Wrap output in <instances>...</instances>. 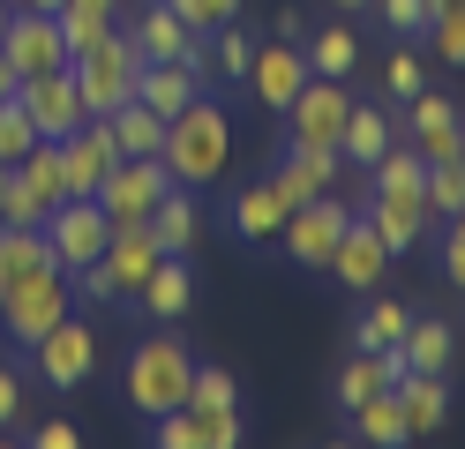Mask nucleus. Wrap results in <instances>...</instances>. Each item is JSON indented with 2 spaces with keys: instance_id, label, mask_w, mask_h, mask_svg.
I'll use <instances>...</instances> for the list:
<instances>
[{
  "instance_id": "obj_1",
  "label": "nucleus",
  "mask_w": 465,
  "mask_h": 449,
  "mask_svg": "<svg viewBox=\"0 0 465 449\" xmlns=\"http://www.w3.org/2000/svg\"><path fill=\"white\" fill-rule=\"evenodd\" d=\"M165 172H173V188H211V180L225 172V158H232V120L211 105V98H195V105H181L165 120Z\"/></svg>"
},
{
  "instance_id": "obj_2",
  "label": "nucleus",
  "mask_w": 465,
  "mask_h": 449,
  "mask_svg": "<svg viewBox=\"0 0 465 449\" xmlns=\"http://www.w3.org/2000/svg\"><path fill=\"white\" fill-rule=\"evenodd\" d=\"M188 382H195V352H188V337H173V329L143 337V345L128 352V375H121L128 405H135L143 419L181 412V405H188Z\"/></svg>"
},
{
  "instance_id": "obj_3",
  "label": "nucleus",
  "mask_w": 465,
  "mask_h": 449,
  "mask_svg": "<svg viewBox=\"0 0 465 449\" xmlns=\"http://www.w3.org/2000/svg\"><path fill=\"white\" fill-rule=\"evenodd\" d=\"M68 68H75V90H83V112H91V120H113V112L135 98L143 53H135V38H113V30H105L91 53H75V60H68Z\"/></svg>"
},
{
  "instance_id": "obj_4",
  "label": "nucleus",
  "mask_w": 465,
  "mask_h": 449,
  "mask_svg": "<svg viewBox=\"0 0 465 449\" xmlns=\"http://www.w3.org/2000/svg\"><path fill=\"white\" fill-rule=\"evenodd\" d=\"M345 112H353V90H345V75H308L301 98L285 105V150H338Z\"/></svg>"
},
{
  "instance_id": "obj_5",
  "label": "nucleus",
  "mask_w": 465,
  "mask_h": 449,
  "mask_svg": "<svg viewBox=\"0 0 465 449\" xmlns=\"http://www.w3.org/2000/svg\"><path fill=\"white\" fill-rule=\"evenodd\" d=\"M61 315H75V285H68V269H38V278H23L0 292V329H8L15 345H38Z\"/></svg>"
},
{
  "instance_id": "obj_6",
  "label": "nucleus",
  "mask_w": 465,
  "mask_h": 449,
  "mask_svg": "<svg viewBox=\"0 0 465 449\" xmlns=\"http://www.w3.org/2000/svg\"><path fill=\"white\" fill-rule=\"evenodd\" d=\"M45 239H53V262H61V269H83V262L105 255L113 218L98 210V195H68V202L45 210Z\"/></svg>"
},
{
  "instance_id": "obj_7",
  "label": "nucleus",
  "mask_w": 465,
  "mask_h": 449,
  "mask_svg": "<svg viewBox=\"0 0 465 449\" xmlns=\"http://www.w3.org/2000/svg\"><path fill=\"white\" fill-rule=\"evenodd\" d=\"M31 367H38L45 389H83V382L98 375V337H91V322L61 315V322H53L45 337L31 345Z\"/></svg>"
},
{
  "instance_id": "obj_8",
  "label": "nucleus",
  "mask_w": 465,
  "mask_h": 449,
  "mask_svg": "<svg viewBox=\"0 0 465 449\" xmlns=\"http://www.w3.org/2000/svg\"><path fill=\"white\" fill-rule=\"evenodd\" d=\"M173 188V172H165V158H121L105 180H98V210L113 225H143L158 210V195Z\"/></svg>"
},
{
  "instance_id": "obj_9",
  "label": "nucleus",
  "mask_w": 465,
  "mask_h": 449,
  "mask_svg": "<svg viewBox=\"0 0 465 449\" xmlns=\"http://www.w3.org/2000/svg\"><path fill=\"white\" fill-rule=\"evenodd\" d=\"M0 53H8V68L31 83V75H53L68 68V38H61V15L53 8H15L8 15V38H0Z\"/></svg>"
},
{
  "instance_id": "obj_10",
  "label": "nucleus",
  "mask_w": 465,
  "mask_h": 449,
  "mask_svg": "<svg viewBox=\"0 0 465 449\" xmlns=\"http://www.w3.org/2000/svg\"><path fill=\"white\" fill-rule=\"evenodd\" d=\"M15 105L31 112V128L45 135V142H68L83 120V90H75V68H53V75H31V83H15Z\"/></svg>"
},
{
  "instance_id": "obj_11",
  "label": "nucleus",
  "mask_w": 465,
  "mask_h": 449,
  "mask_svg": "<svg viewBox=\"0 0 465 449\" xmlns=\"http://www.w3.org/2000/svg\"><path fill=\"white\" fill-rule=\"evenodd\" d=\"M345 225H353V210H345L338 195H315V202H301L293 218H285V232H278V239H285V255H293V262H308V269H323Z\"/></svg>"
},
{
  "instance_id": "obj_12",
  "label": "nucleus",
  "mask_w": 465,
  "mask_h": 449,
  "mask_svg": "<svg viewBox=\"0 0 465 449\" xmlns=\"http://www.w3.org/2000/svg\"><path fill=\"white\" fill-rule=\"evenodd\" d=\"M121 165V135H113V120H83V128L61 142V180L68 195H98V180Z\"/></svg>"
},
{
  "instance_id": "obj_13",
  "label": "nucleus",
  "mask_w": 465,
  "mask_h": 449,
  "mask_svg": "<svg viewBox=\"0 0 465 449\" xmlns=\"http://www.w3.org/2000/svg\"><path fill=\"white\" fill-rule=\"evenodd\" d=\"M248 83H255V98H263L271 112H285V105L301 98V83H308V53H301L293 38L255 45V60H248Z\"/></svg>"
},
{
  "instance_id": "obj_14",
  "label": "nucleus",
  "mask_w": 465,
  "mask_h": 449,
  "mask_svg": "<svg viewBox=\"0 0 465 449\" xmlns=\"http://www.w3.org/2000/svg\"><path fill=\"white\" fill-rule=\"evenodd\" d=\"M323 269H331L345 292H375V285H383V269H391V248H383V239H375V232L353 218V225L338 232V248H331V262H323Z\"/></svg>"
},
{
  "instance_id": "obj_15",
  "label": "nucleus",
  "mask_w": 465,
  "mask_h": 449,
  "mask_svg": "<svg viewBox=\"0 0 465 449\" xmlns=\"http://www.w3.org/2000/svg\"><path fill=\"white\" fill-rule=\"evenodd\" d=\"M105 278H113V292L135 307V292H143V278L158 269V239H151V225H113V239H105Z\"/></svg>"
},
{
  "instance_id": "obj_16",
  "label": "nucleus",
  "mask_w": 465,
  "mask_h": 449,
  "mask_svg": "<svg viewBox=\"0 0 465 449\" xmlns=\"http://www.w3.org/2000/svg\"><path fill=\"white\" fill-rule=\"evenodd\" d=\"M135 307L151 315V322H181V315L195 307V269H188V255H158V269H151L143 292H135Z\"/></svg>"
},
{
  "instance_id": "obj_17",
  "label": "nucleus",
  "mask_w": 465,
  "mask_h": 449,
  "mask_svg": "<svg viewBox=\"0 0 465 449\" xmlns=\"http://www.w3.org/2000/svg\"><path fill=\"white\" fill-rule=\"evenodd\" d=\"M225 218H232V232H241L248 248H263V239H278V232H285L293 202H285V195L271 188V180H248V188L232 195V210H225Z\"/></svg>"
},
{
  "instance_id": "obj_18",
  "label": "nucleus",
  "mask_w": 465,
  "mask_h": 449,
  "mask_svg": "<svg viewBox=\"0 0 465 449\" xmlns=\"http://www.w3.org/2000/svg\"><path fill=\"white\" fill-rule=\"evenodd\" d=\"M391 397H398V412H405V434H435L450 419V375H413L405 367L398 382H391Z\"/></svg>"
},
{
  "instance_id": "obj_19",
  "label": "nucleus",
  "mask_w": 465,
  "mask_h": 449,
  "mask_svg": "<svg viewBox=\"0 0 465 449\" xmlns=\"http://www.w3.org/2000/svg\"><path fill=\"white\" fill-rule=\"evenodd\" d=\"M135 98L151 105L158 120H173L181 105H195V98H203V83H195V68H188V60H143V75H135Z\"/></svg>"
},
{
  "instance_id": "obj_20",
  "label": "nucleus",
  "mask_w": 465,
  "mask_h": 449,
  "mask_svg": "<svg viewBox=\"0 0 465 449\" xmlns=\"http://www.w3.org/2000/svg\"><path fill=\"white\" fill-rule=\"evenodd\" d=\"M331 180H338V150H285L278 172H271V188L301 210V202H315V195H331Z\"/></svg>"
},
{
  "instance_id": "obj_21",
  "label": "nucleus",
  "mask_w": 465,
  "mask_h": 449,
  "mask_svg": "<svg viewBox=\"0 0 465 449\" xmlns=\"http://www.w3.org/2000/svg\"><path fill=\"white\" fill-rule=\"evenodd\" d=\"M368 188L375 195H391V202H405V210H428V158L420 150H383V158L368 165Z\"/></svg>"
},
{
  "instance_id": "obj_22",
  "label": "nucleus",
  "mask_w": 465,
  "mask_h": 449,
  "mask_svg": "<svg viewBox=\"0 0 465 449\" xmlns=\"http://www.w3.org/2000/svg\"><path fill=\"white\" fill-rule=\"evenodd\" d=\"M128 38H135L143 60H188V53H195V30L181 23V8H173V0H151V8L135 15Z\"/></svg>"
},
{
  "instance_id": "obj_23",
  "label": "nucleus",
  "mask_w": 465,
  "mask_h": 449,
  "mask_svg": "<svg viewBox=\"0 0 465 449\" xmlns=\"http://www.w3.org/2000/svg\"><path fill=\"white\" fill-rule=\"evenodd\" d=\"M398 375H405V352H398V345H391V352H353V359H345V375H338V405L361 412L368 397H383Z\"/></svg>"
},
{
  "instance_id": "obj_24",
  "label": "nucleus",
  "mask_w": 465,
  "mask_h": 449,
  "mask_svg": "<svg viewBox=\"0 0 465 449\" xmlns=\"http://www.w3.org/2000/svg\"><path fill=\"white\" fill-rule=\"evenodd\" d=\"M151 239H158V255H188L195 248V232H203V210H195V188H165L151 218Z\"/></svg>"
},
{
  "instance_id": "obj_25",
  "label": "nucleus",
  "mask_w": 465,
  "mask_h": 449,
  "mask_svg": "<svg viewBox=\"0 0 465 449\" xmlns=\"http://www.w3.org/2000/svg\"><path fill=\"white\" fill-rule=\"evenodd\" d=\"M38 269H61L45 225H0V292L23 285V278H38Z\"/></svg>"
},
{
  "instance_id": "obj_26",
  "label": "nucleus",
  "mask_w": 465,
  "mask_h": 449,
  "mask_svg": "<svg viewBox=\"0 0 465 449\" xmlns=\"http://www.w3.org/2000/svg\"><path fill=\"white\" fill-rule=\"evenodd\" d=\"M353 218L383 239L391 255H413L420 232H428V210H405V202H391V195H368V210H353Z\"/></svg>"
},
{
  "instance_id": "obj_27",
  "label": "nucleus",
  "mask_w": 465,
  "mask_h": 449,
  "mask_svg": "<svg viewBox=\"0 0 465 449\" xmlns=\"http://www.w3.org/2000/svg\"><path fill=\"white\" fill-rule=\"evenodd\" d=\"M405 352V367L413 375H450V359H458V337H450V322H435V315H413V329L398 337Z\"/></svg>"
},
{
  "instance_id": "obj_28",
  "label": "nucleus",
  "mask_w": 465,
  "mask_h": 449,
  "mask_svg": "<svg viewBox=\"0 0 465 449\" xmlns=\"http://www.w3.org/2000/svg\"><path fill=\"white\" fill-rule=\"evenodd\" d=\"M383 150H391V112H383V105H368V98H353V112H345V135H338V158L375 165Z\"/></svg>"
},
{
  "instance_id": "obj_29",
  "label": "nucleus",
  "mask_w": 465,
  "mask_h": 449,
  "mask_svg": "<svg viewBox=\"0 0 465 449\" xmlns=\"http://www.w3.org/2000/svg\"><path fill=\"white\" fill-rule=\"evenodd\" d=\"M308 75H353V60H361V38L345 23H323V30H308Z\"/></svg>"
},
{
  "instance_id": "obj_30",
  "label": "nucleus",
  "mask_w": 465,
  "mask_h": 449,
  "mask_svg": "<svg viewBox=\"0 0 465 449\" xmlns=\"http://www.w3.org/2000/svg\"><path fill=\"white\" fill-rule=\"evenodd\" d=\"M113 135H121V158H158V150H165V120L143 98H128L121 112H113Z\"/></svg>"
},
{
  "instance_id": "obj_31",
  "label": "nucleus",
  "mask_w": 465,
  "mask_h": 449,
  "mask_svg": "<svg viewBox=\"0 0 465 449\" xmlns=\"http://www.w3.org/2000/svg\"><path fill=\"white\" fill-rule=\"evenodd\" d=\"M405 329H413V307H405V299H368L361 322H353V337H361V352H391Z\"/></svg>"
},
{
  "instance_id": "obj_32",
  "label": "nucleus",
  "mask_w": 465,
  "mask_h": 449,
  "mask_svg": "<svg viewBox=\"0 0 465 449\" xmlns=\"http://www.w3.org/2000/svg\"><path fill=\"white\" fill-rule=\"evenodd\" d=\"M458 210H465V150L428 158V218H458Z\"/></svg>"
},
{
  "instance_id": "obj_33",
  "label": "nucleus",
  "mask_w": 465,
  "mask_h": 449,
  "mask_svg": "<svg viewBox=\"0 0 465 449\" xmlns=\"http://www.w3.org/2000/svg\"><path fill=\"white\" fill-rule=\"evenodd\" d=\"M353 434H361V442H405V412H398L391 389H383V397H368V405L353 412Z\"/></svg>"
},
{
  "instance_id": "obj_34",
  "label": "nucleus",
  "mask_w": 465,
  "mask_h": 449,
  "mask_svg": "<svg viewBox=\"0 0 465 449\" xmlns=\"http://www.w3.org/2000/svg\"><path fill=\"white\" fill-rule=\"evenodd\" d=\"M188 405H195V412H241V389H232V375H225V367H195Z\"/></svg>"
},
{
  "instance_id": "obj_35",
  "label": "nucleus",
  "mask_w": 465,
  "mask_h": 449,
  "mask_svg": "<svg viewBox=\"0 0 465 449\" xmlns=\"http://www.w3.org/2000/svg\"><path fill=\"white\" fill-rule=\"evenodd\" d=\"M38 142V128H31V112H23L15 98H0V165H15L23 150Z\"/></svg>"
},
{
  "instance_id": "obj_36",
  "label": "nucleus",
  "mask_w": 465,
  "mask_h": 449,
  "mask_svg": "<svg viewBox=\"0 0 465 449\" xmlns=\"http://www.w3.org/2000/svg\"><path fill=\"white\" fill-rule=\"evenodd\" d=\"M211 38H218V75H248V60H255V30H241V23H218Z\"/></svg>"
},
{
  "instance_id": "obj_37",
  "label": "nucleus",
  "mask_w": 465,
  "mask_h": 449,
  "mask_svg": "<svg viewBox=\"0 0 465 449\" xmlns=\"http://www.w3.org/2000/svg\"><path fill=\"white\" fill-rule=\"evenodd\" d=\"M173 8H181V23L195 30V38H211L218 23H232V15H241V0H173Z\"/></svg>"
},
{
  "instance_id": "obj_38",
  "label": "nucleus",
  "mask_w": 465,
  "mask_h": 449,
  "mask_svg": "<svg viewBox=\"0 0 465 449\" xmlns=\"http://www.w3.org/2000/svg\"><path fill=\"white\" fill-rule=\"evenodd\" d=\"M151 427H158V442H165V449H203V419H195L188 405H181V412H158Z\"/></svg>"
},
{
  "instance_id": "obj_39",
  "label": "nucleus",
  "mask_w": 465,
  "mask_h": 449,
  "mask_svg": "<svg viewBox=\"0 0 465 449\" xmlns=\"http://www.w3.org/2000/svg\"><path fill=\"white\" fill-rule=\"evenodd\" d=\"M428 38H435V53H443L450 68H465V8H450V15H428Z\"/></svg>"
},
{
  "instance_id": "obj_40",
  "label": "nucleus",
  "mask_w": 465,
  "mask_h": 449,
  "mask_svg": "<svg viewBox=\"0 0 465 449\" xmlns=\"http://www.w3.org/2000/svg\"><path fill=\"white\" fill-rule=\"evenodd\" d=\"M368 8L383 15L398 38H420V30H428V0H368Z\"/></svg>"
},
{
  "instance_id": "obj_41",
  "label": "nucleus",
  "mask_w": 465,
  "mask_h": 449,
  "mask_svg": "<svg viewBox=\"0 0 465 449\" xmlns=\"http://www.w3.org/2000/svg\"><path fill=\"white\" fill-rule=\"evenodd\" d=\"M383 90H391V98H413V90H428V68H420V53H391V68H383Z\"/></svg>"
},
{
  "instance_id": "obj_42",
  "label": "nucleus",
  "mask_w": 465,
  "mask_h": 449,
  "mask_svg": "<svg viewBox=\"0 0 465 449\" xmlns=\"http://www.w3.org/2000/svg\"><path fill=\"white\" fill-rule=\"evenodd\" d=\"M405 120H413V135H428V128H443V120H458V105L435 98V90H413V112Z\"/></svg>"
},
{
  "instance_id": "obj_43",
  "label": "nucleus",
  "mask_w": 465,
  "mask_h": 449,
  "mask_svg": "<svg viewBox=\"0 0 465 449\" xmlns=\"http://www.w3.org/2000/svg\"><path fill=\"white\" fill-rule=\"evenodd\" d=\"M413 150H420V158H458V150H465V120H443V128L413 135Z\"/></svg>"
},
{
  "instance_id": "obj_44",
  "label": "nucleus",
  "mask_w": 465,
  "mask_h": 449,
  "mask_svg": "<svg viewBox=\"0 0 465 449\" xmlns=\"http://www.w3.org/2000/svg\"><path fill=\"white\" fill-rule=\"evenodd\" d=\"M195 419H203V449H232V442H241V412H195Z\"/></svg>"
},
{
  "instance_id": "obj_45",
  "label": "nucleus",
  "mask_w": 465,
  "mask_h": 449,
  "mask_svg": "<svg viewBox=\"0 0 465 449\" xmlns=\"http://www.w3.org/2000/svg\"><path fill=\"white\" fill-rule=\"evenodd\" d=\"M8 427H23V375L0 359V434H8Z\"/></svg>"
},
{
  "instance_id": "obj_46",
  "label": "nucleus",
  "mask_w": 465,
  "mask_h": 449,
  "mask_svg": "<svg viewBox=\"0 0 465 449\" xmlns=\"http://www.w3.org/2000/svg\"><path fill=\"white\" fill-rule=\"evenodd\" d=\"M443 278L465 285V218H443Z\"/></svg>"
},
{
  "instance_id": "obj_47",
  "label": "nucleus",
  "mask_w": 465,
  "mask_h": 449,
  "mask_svg": "<svg viewBox=\"0 0 465 449\" xmlns=\"http://www.w3.org/2000/svg\"><path fill=\"white\" fill-rule=\"evenodd\" d=\"M45 449H75V427H68V419H45V427H31Z\"/></svg>"
},
{
  "instance_id": "obj_48",
  "label": "nucleus",
  "mask_w": 465,
  "mask_h": 449,
  "mask_svg": "<svg viewBox=\"0 0 465 449\" xmlns=\"http://www.w3.org/2000/svg\"><path fill=\"white\" fill-rule=\"evenodd\" d=\"M15 83H23V75L8 68V53H0V98H15Z\"/></svg>"
},
{
  "instance_id": "obj_49",
  "label": "nucleus",
  "mask_w": 465,
  "mask_h": 449,
  "mask_svg": "<svg viewBox=\"0 0 465 449\" xmlns=\"http://www.w3.org/2000/svg\"><path fill=\"white\" fill-rule=\"evenodd\" d=\"M450 8H465V0H428V15H450Z\"/></svg>"
},
{
  "instance_id": "obj_50",
  "label": "nucleus",
  "mask_w": 465,
  "mask_h": 449,
  "mask_svg": "<svg viewBox=\"0 0 465 449\" xmlns=\"http://www.w3.org/2000/svg\"><path fill=\"white\" fill-rule=\"evenodd\" d=\"M15 8H53V15H61V0H15Z\"/></svg>"
},
{
  "instance_id": "obj_51",
  "label": "nucleus",
  "mask_w": 465,
  "mask_h": 449,
  "mask_svg": "<svg viewBox=\"0 0 465 449\" xmlns=\"http://www.w3.org/2000/svg\"><path fill=\"white\" fill-rule=\"evenodd\" d=\"M8 15H15V8H8V0H0V38H8Z\"/></svg>"
},
{
  "instance_id": "obj_52",
  "label": "nucleus",
  "mask_w": 465,
  "mask_h": 449,
  "mask_svg": "<svg viewBox=\"0 0 465 449\" xmlns=\"http://www.w3.org/2000/svg\"><path fill=\"white\" fill-rule=\"evenodd\" d=\"M331 8H368V0H331Z\"/></svg>"
},
{
  "instance_id": "obj_53",
  "label": "nucleus",
  "mask_w": 465,
  "mask_h": 449,
  "mask_svg": "<svg viewBox=\"0 0 465 449\" xmlns=\"http://www.w3.org/2000/svg\"><path fill=\"white\" fill-rule=\"evenodd\" d=\"M458 218H465V210H458Z\"/></svg>"
}]
</instances>
